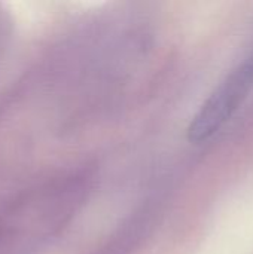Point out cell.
Instances as JSON below:
<instances>
[{
  "label": "cell",
  "mask_w": 253,
  "mask_h": 254,
  "mask_svg": "<svg viewBox=\"0 0 253 254\" xmlns=\"http://www.w3.org/2000/svg\"><path fill=\"white\" fill-rule=\"evenodd\" d=\"M253 86V54L239 64L194 116L188 134L192 141L212 137L240 107Z\"/></svg>",
  "instance_id": "cell-1"
}]
</instances>
